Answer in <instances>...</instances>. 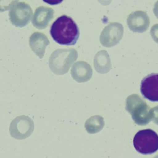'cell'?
I'll return each instance as SVG.
<instances>
[{"mask_svg": "<svg viewBox=\"0 0 158 158\" xmlns=\"http://www.w3.org/2000/svg\"><path fill=\"white\" fill-rule=\"evenodd\" d=\"M54 13V10L50 7L44 6L38 7L32 19L33 26L39 29H45L53 18Z\"/></svg>", "mask_w": 158, "mask_h": 158, "instance_id": "30bf717a", "label": "cell"}, {"mask_svg": "<svg viewBox=\"0 0 158 158\" xmlns=\"http://www.w3.org/2000/svg\"><path fill=\"white\" fill-rule=\"evenodd\" d=\"M124 32L123 26L118 22L110 23L104 28L100 36L101 44L106 47H111L119 43Z\"/></svg>", "mask_w": 158, "mask_h": 158, "instance_id": "52a82bcc", "label": "cell"}, {"mask_svg": "<svg viewBox=\"0 0 158 158\" xmlns=\"http://www.w3.org/2000/svg\"><path fill=\"white\" fill-rule=\"evenodd\" d=\"M49 44L50 41L48 37L41 32H34L30 37V46L31 50L40 59L44 56L45 49Z\"/></svg>", "mask_w": 158, "mask_h": 158, "instance_id": "7c38bea8", "label": "cell"}, {"mask_svg": "<svg viewBox=\"0 0 158 158\" xmlns=\"http://www.w3.org/2000/svg\"><path fill=\"white\" fill-rule=\"evenodd\" d=\"M56 42L64 45H74L77 43L80 31L72 18L66 15L59 17L51 26L50 31Z\"/></svg>", "mask_w": 158, "mask_h": 158, "instance_id": "6da1fadb", "label": "cell"}, {"mask_svg": "<svg viewBox=\"0 0 158 158\" xmlns=\"http://www.w3.org/2000/svg\"><path fill=\"white\" fill-rule=\"evenodd\" d=\"M153 12L155 16L158 19V1L155 3L154 5V9H153Z\"/></svg>", "mask_w": 158, "mask_h": 158, "instance_id": "d6986e66", "label": "cell"}, {"mask_svg": "<svg viewBox=\"0 0 158 158\" xmlns=\"http://www.w3.org/2000/svg\"><path fill=\"white\" fill-rule=\"evenodd\" d=\"M150 34L154 41L158 44V24H155L152 27Z\"/></svg>", "mask_w": 158, "mask_h": 158, "instance_id": "2e32d148", "label": "cell"}, {"mask_svg": "<svg viewBox=\"0 0 158 158\" xmlns=\"http://www.w3.org/2000/svg\"><path fill=\"white\" fill-rule=\"evenodd\" d=\"M151 109L138 95H131L126 99V110L131 115L135 122L139 126H145L151 121Z\"/></svg>", "mask_w": 158, "mask_h": 158, "instance_id": "3957f363", "label": "cell"}, {"mask_svg": "<svg viewBox=\"0 0 158 158\" xmlns=\"http://www.w3.org/2000/svg\"><path fill=\"white\" fill-rule=\"evenodd\" d=\"M130 29L134 32L143 33L149 28L150 19L146 12L136 11L131 13L127 20Z\"/></svg>", "mask_w": 158, "mask_h": 158, "instance_id": "9c48e42d", "label": "cell"}, {"mask_svg": "<svg viewBox=\"0 0 158 158\" xmlns=\"http://www.w3.org/2000/svg\"><path fill=\"white\" fill-rule=\"evenodd\" d=\"M78 57V52L73 48L57 49L51 54L49 58L50 69L56 75H64L77 61Z\"/></svg>", "mask_w": 158, "mask_h": 158, "instance_id": "7a4b0ae2", "label": "cell"}, {"mask_svg": "<svg viewBox=\"0 0 158 158\" xmlns=\"http://www.w3.org/2000/svg\"><path fill=\"white\" fill-rule=\"evenodd\" d=\"M19 0H0V12L11 9Z\"/></svg>", "mask_w": 158, "mask_h": 158, "instance_id": "9a60e30c", "label": "cell"}, {"mask_svg": "<svg viewBox=\"0 0 158 158\" xmlns=\"http://www.w3.org/2000/svg\"><path fill=\"white\" fill-rule=\"evenodd\" d=\"M94 66L100 74L108 73L111 67V62L109 55L106 50L98 52L94 58Z\"/></svg>", "mask_w": 158, "mask_h": 158, "instance_id": "4fadbf2b", "label": "cell"}, {"mask_svg": "<svg viewBox=\"0 0 158 158\" xmlns=\"http://www.w3.org/2000/svg\"><path fill=\"white\" fill-rule=\"evenodd\" d=\"M33 121L28 116H19L13 120L9 128L11 136L17 140H24L29 137L34 131Z\"/></svg>", "mask_w": 158, "mask_h": 158, "instance_id": "5b68a950", "label": "cell"}, {"mask_svg": "<svg viewBox=\"0 0 158 158\" xmlns=\"http://www.w3.org/2000/svg\"><path fill=\"white\" fill-rule=\"evenodd\" d=\"M9 19L16 27L23 28L29 23L33 12L29 5L25 2L17 3L9 12Z\"/></svg>", "mask_w": 158, "mask_h": 158, "instance_id": "8992f818", "label": "cell"}, {"mask_svg": "<svg viewBox=\"0 0 158 158\" xmlns=\"http://www.w3.org/2000/svg\"><path fill=\"white\" fill-rule=\"evenodd\" d=\"M71 74L73 79L78 83H85L92 78L93 69L91 66L86 62L78 61L72 66Z\"/></svg>", "mask_w": 158, "mask_h": 158, "instance_id": "8fae6325", "label": "cell"}, {"mask_svg": "<svg viewBox=\"0 0 158 158\" xmlns=\"http://www.w3.org/2000/svg\"><path fill=\"white\" fill-rule=\"evenodd\" d=\"M135 150L143 155H152L158 150V135L151 129L139 131L133 139Z\"/></svg>", "mask_w": 158, "mask_h": 158, "instance_id": "277c9868", "label": "cell"}, {"mask_svg": "<svg viewBox=\"0 0 158 158\" xmlns=\"http://www.w3.org/2000/svg\"><path fill=\"white\" fill-rule=\"evenodd\" d=\"M105 126V121L103 117L98 115L91 117L88 118L85 124V128L88 133L94 134L102 130Z\"/></svg>", "mask_w": 158, "mask_h": 158, "instance_id": "5bb4252c", "label": "cell"}, {"mask_svg": "<svg viewBox=\"0 0 158 158\" xmlns=\"http://www.w3.org/2000/svg\"><path fill=\"white\" fill-rule=\"evenodd\" d=\"M140 90L145 98L158 102V73H151L145 77L141 82Z\"/></svg>", "mask_w": 158, "mask_h": 158, "instance_id": "ba28073f", "label": "cell"}, {"mask_svg": "<svg viewBox=\"0 0 158 158\" xmlns=\"http://www.w3.org/2000/svg\"><path fill=\"white\" fill-rule=\"evenodd\" d=\"M151 120L158 125V106L151 109Z\"/></svg>", "mask_w": 158, "mask_h": 158, "instance_id": "e0dca14e", "label": "cell"}, {"mask_svg": "<svg viewBox=\"0 0 158 158\" xmlns=\"http://www.w3.org/2000/svg\"><path fill=\"white\" fill-rule=\"evenodd\" d=\"M44 2L51 5H56L61 3L64 0H43Z\"/></svg>", "mask_w": 158, "mask_h": 158, "instance_id": "ac0fdd59", "label": "cell"}]
</instances>
